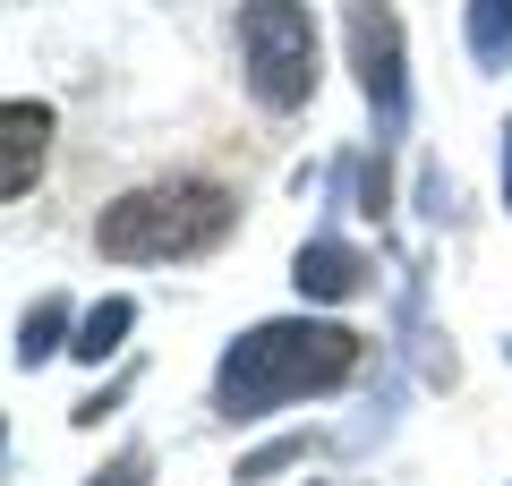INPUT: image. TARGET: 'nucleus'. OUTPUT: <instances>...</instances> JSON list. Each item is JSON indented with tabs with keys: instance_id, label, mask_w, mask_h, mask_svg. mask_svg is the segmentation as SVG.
Returning <instances> with one entry per match:
<instances>
[{
	"instance_id": "3",
	"label": "nucleus",
	"mask_w": 512,
	"mask_h": 486,
	"mask_svg": "<svg viewBox=\"0 0 512 486\" xmlns=\"http://www.w3.org/2000/svg\"><path fill=\"white\" fill-rule=\"evenodd\" d=\"M239 69L265 111L316 103V18L308 0H248L239 9Z\"/></svg>"
},
{
	"instance_id": "6",
	"label": "nucleus",
	"mask_w": 512,
	"mask_h": 486,
	"mask_svg": "<svg viewBox=\"0 0 512 486\" xmlns=\"http://www.w3.org/2000/svg\"><path fill=\"white\" fill-rule=\"evenodd\" d=\"M43 154H52V103H26V94H18V103L0 111V197H9V205L35 188Z\"/></svg>"
},
{
	"instance_id": "5",
	"label": "nucleus",
	"mask_w": 512,
	"mask_h": 486,
	"mask_svg": "<svg viewBox=\"0 0 512 486\" xmlns=\"http://www.w3.org/2000/svg\"><path fill=\"white\" fill-rule=\"evenodd\" d=\"M291 282H299V299L308 307H342V299H359L367 282H376V265H367L350 239H333V231H316L308 248L291 256Z\"/></svg>"
},
{
	"instance_id": "4",
	"label": "nucleus",
	"mask_w": 512,
	"mask_h": 486,
	"mask_svg": "<svg viewBox=\"0 0 512 486\" xmlns=\"http://www.w3.org/2000/svg\"><path fill=\"white\" fill-rule=\"evenodd\" d=\"M342 35H350V69H359V94L376 111V128L393 137L410 111V69H402V18L393 0H342Z\"/></svg>"
},
{
	"instance_id": "12",
	"label": "nucleus",
	"mask_w": 512,
	"mask_h": 486,
	"mask_svg": "<svg viewBox=\"0 0 512 486\" xmlns=\"http://www.w3.org/2000/svg\"><path fill=\"white\" fill-rule=\"evenodd\" d=\"M504 214H512V128H504Z\"/></svg>"
},
{
	"instance_id": "9",
	"label": "nucleus",
	"mask_w": 512,
	"mask_h": 486,
	"mask_svg": "<svg viewBox=\"0 0 512 486\" xmlns=\"http://www.w3.org/2000/svg\"><path fill=\"white\" fill-rule=\"evenodd\" d=\"M69 350V299H35L18 316V367H43Z\"/></svg>"
},
{
	"instance_id": "10",
	"label": "nucleus",
	"mask_w": 512,
	"mask_h": 486,
	"mask_svg": "<svg viewBox=\"0 0 512 486\" xmlns=\"http://www.w3.org/2000/svg\"><path fill=\"white\" fill-rule=\"evenodd\" d=\"M316 452V435H282V444H265V452H248V461L231 469L239 486H256V478H274V469H291V461H308Z\"/></svg>"
},
{
	"instance_id": "8",
	"label": "nucleus",
	"mask_w": 512,
	"mask_h": 486,
	"mask_svg": "<svg viewBox=\"0 0 512 486\" xmlns=\"http://www.w3.org/2000/svg\"><path fill=\"white\" fill-rule=\"evenodd\" d=\"M461 35H470V60H478V69H512V0H470Z\"/></svg>"
},
{
	"instance_id": "1",
	"label": "nucleus",
	"mask_w": 512,
	"mask_h": 486,
	"mask_svg": "<svg viewBox=\"0 0 512 486\" xmlns=\"http://www.w3.org/2000/svg\"><path fill=\"white\" fill-rule=\"evenodd\" d=\"M359 359H367V342L333 316H265L214 359V418L256 427V418L291 410V401L342 393L359 376Z\"/></svg>"
},
{
	"instance_id": "2",
	"label": "nucleus",
	"mask_w": 512,
	"mask_h": 486,
	"mask_svg": "<svg viewBox=\"0 0 512 486\" xmlns=\"http://www.w3.org/2000/svg\"><path fill=\"white\" fill-rule=\"evenodd\" d=\"M239 205L231 188L214 180H154V188H128V197L103 205L94 222V248L111 265H171V256H205L214 239H231Z\"/></svg>"
},
{
	"instance_id": "11",
	"label": "nucleus",
	"mask_w": 512,
	"mask_h": 486,
	"mask_svg": "<svg viewBox=\"0 0 512 486\" xmlns=\"http://www.w3.org/2000/svg\"><path fill=\"white\" fill-rule=\"evenodd\" d=\"M86 486H154V461H146V452H120V461H103Z\"/></svg>"
},
{
	"instance_id": "7",
	"label": "nucleus",
	"mask_w": 512,
	"mask_h": 486,
	"mask_svg": "<svg viewBox=\"0 0 512 486\" xmlns=\"http://www.w3.org/2000/svg\"><path fill=\"white\" fill-rule=\"evenodd\" d=\"M128 324H137V299H94L86 316H77V342H69V359H86V367L120 359V342H128Z\"/></svg>"
}]
</instances>
